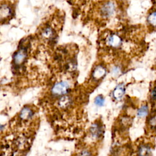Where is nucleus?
Instances as JSON below:
<instances>
[{"mask_svg":"<svg viewBox=\"0 0 156 156\" xmlns=\"http://www.w3.org/2000/svg\"><path fill=\"white\" fill-rule=\"evenodd\" d=\"M12 7L7 4H3L0 6V21H4L7 20L12 16Z\"/></svg>","mask_w":156,"mask_h":156,"instance_id":"f03ea898","label":"nucleus"},{"mask_svg":"<svg viewBox=\"0 0 156 156\" xmlns=\"http://www.w3.org/2000/svg\"><path fill=\"white\" fill-rule=\"evenodd\" d=\"M69 89V84L65 81H60L54 84L52 88V93L56 96L65 94Z\"/></svg>","mask_w":156,"mask_h":156,"instance_id":"f257e3e1","label":"nucleus"},{"mask_svg":"<svg viewBox=\"0 0 156 156\" xmlns=\"http://www.w3.org/2000/svg\"><path fill=\"white\" fill-rule=\"evenodd\" d=\"M26 52L25 49H20L14 55L13 60L16 65H20L26 59Z\"/></svg>","mask_w":156,"mask_h":156,"instance_id":"20e7f679","label":"nucleus"},{"mask_svg":"<svg viewBox=\"0 0 156 156\" xmlns=\"http://www.w3.org/2000/svg\"><path fill=\"white\" fill-rule=\"evenodd\" d=\"M3 126L0 125V131H1V130L3 129Z\"/></svg>","mask_w":156,"mask_h":156,"instance_id":"dca6fc26","label":"nucleus"},{"mask_svg":"<svg viewBox=\"0 0 156 156\" xmlns=\"http://www.w3.org/2000/svg\"><path fill=\"white\" fill-rule=\"evenodd\" d=\"M148 22L151 25L156 26V12H152L151 14H150V15L148 16Z\"/></svg>","mask_w":156,"mask_h":156,"instance_id":"ddd939ff","label":"nucleus"},{"mask_svg":"<svg viewBox=\"0 0 156 156\" xmlns=\"http://www.w3.org/2000/svg\"><path fill=\"white\" fill-rule=\"evenodd\" d=\"M106 71L104 68L102 66H98L94 70L92 76L94 79H99L104 76V75H106Z\"/></svg>","mask_w":156,"mask_h":156,"instance_id":"423d86ee","label":"nucleus"},{"mask_svg":"<svg viewBox=\"0 0 156 156\" xmlns=\"http://www.w3.org/2000/svg\"><path fill=\"white\" fill-rule=\"evenodd\" d=\"M114 5L110 2L104 4L101 8V13L103 16L109 17L114 12Z\"/></svg>","mask_w":156,"mask_h":156,"instance_id":"7ed1b4c3","label":"nucleus"},{"mask_svg":"<svg viewBox=\"0 0 156 156\" xmlns=\"http://www.w3.org/2000/svg\"><path fill=\"white\" fill-rule=\"evenodd\" d=\"M90 132L93 137L98 138L100 136L101 134V129L97 124H94L91 127Z\"/></svg>","mask_w":156,"mask_h":156,"instance_id":"1a4fd4ad","label":"nucleus"},{"mask_svg":"<svg viewBox=\"0 0 156 156\" xmlns=\"http://www.w3.org/2000/svg\"><path fill=\"white\" fill-rule=\"evenodd\" d=\"M125 93V89L122 85H119L115 89L113 92V98L117 100H119L123 98Z\"/></svg>","mask_w":156,"mask_h":156,"instance_id":"39448f33","label":"nucleus"},{"mask_svg":"<svg viewBox=\"0 0 156 156\" xmlns=\"http://www.w3.org/2000/svg\"><path fill=\"white\" fill-rule=\"evenodd\" d=\"M71 101V98L69 96H63L60 99L58 102L59 106L62 109H65L70 105Z\"/></svg>","mask_w":156,"mask_h":156,"instance_id":"6e6552de","label":"nucleus"},{"mask_svg":"<svg viewBox=\"0 0 156 156\" xmlns=\"http://www.w3.org/2000/svg\"><path fill=\"white\" fill-rule=\"evenodd\" d=\"M121 42V40L120 38L116 35H112L107 39L108 44L113 47L118 46L120 45Z\"/></svg>","mask_w":156,"mask_h":156,"instance_id":"0eeeda50","label":"nucleus"},{"mask_svg":"<svg viewBox=\"0 0 156 156\" xmlns=\"http://www.w3.org/2000/svg\"><path fill=\"white\" fill-rule=\"evenodd\" d=\"M151 97L152 99H154V100L156 99V85L151 93Z\"/></svg>","mask_w":156,"mask_h":156,"instance_id":"2eb2a0df","label":"nucleus"},{"mask_svg":"<svg viewBox=\"0 0 156 156\" xmlns=\"http://www.w3.org/2000/svg\"><path fill=\"white\" fill-rule=\"evenodd\" d=\"M53 34H54V32H53V29H52L51 27L48 26V27L45 28L43 30L42 35L45 39H49L53 36Z\"/></svg>","mask_w":156,"mask_h":156,"instance_id":"9d476101","label":"nucleus"},{"mask_svg":"<svg viewBox=\"0 0 156 156\" xmlns=\"http://www.w3.org/2000/svg\"><path fill=\"white\" fill-rule=\"evenodd\" d=\"M148 113V107L146 105L142 106L137 111V116L140 118L145 117Z\"/></svg>","mask_w":156,"mask_h":156,"instance_id":"f8f14e48","label":"nucleus"},{"mask_svg":"<svg viewBox=\"0 0 156 156\" xmlns=\"http://www.w3.org/2000/svg\"><path fill=\"white\" fill-rule=\"evenodd\" d=\"M32 111L30 109L25 107L20 112V116L22 119H29L32 116Z\"/></svg>","mask_w":156,"mask_h":156,"instance_id":"9b49d317","label":"nucleus"},{"mask_svg":"<svg viewBox=\"0 0 156 156\" xmlns=\"http://www.w3.org/2000/svg\"><path fill=\"white\" fill-rule=\"evenodd\" d=\"M95 104L98 106H102L104 104V99L103 96L101 95H98L96 97L95 99Z\"/></svg>","mask_w":156,"mask_h":156,"instance_id":"4468645a","label":"nucleus"}]
</instances>
